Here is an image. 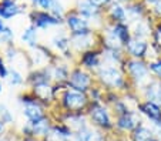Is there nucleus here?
Segmentation results:
<instances>
[{"label": "nucleus", "instance_id": "obj_1", "mask_svg": "<svg viewBox=\"0 0 161 141\" xmlns=\"http://www.w3.org/2000/svg\"><path fill=\"white\" fill-rule=\"evenodd\" d=\"M98 74H100L101 80H103L104 83L110 84V86H113V87H120L123 84L121 74H120V71L114 67H108V66L101 67L100 70H98Z\"/></svg>", "mask_w": 161, "mask_h": 141}, {"label": "nucleus", "instance_id": "obj_2", "mask_svg": "<svg viewBox=\"0 0 161 141\" xmlns=\"http://www.w3.org/2000/svg\"><path fill=\"white\" fill-rule=\"evenodd\" d=\"M64 106L70 110H80L81 107H84L86 103H87V98L84 94L79 91H67L64 94Z\"/></svg>", "mask_w": 161, "mask_h": 141}, {"label": "nucleus", "instance_id": "obj_3", "mask_svg": "<svg viewBox=\"0 0 161 141\" xmlns=\"http://www.w3.org/2000/svg\"><path fill=\"white\" fill-rule=\"evenodd\" d=\"M91 118L97 126L103 127V128H110L111 127V120H110V116L107 113V110L101 106L96 104L91 108Z\"/></svg>", "mask_w": 161, "mask_h": 141}, {"label": "nucleus", "instance_id": "obj_4", "mask_svg": "<svg viewBox=\"0 0 161 141\" xmlns=\"http://www.w3.org/2000/svg\"><path fill=\"white\" fill-rule=\"evenodd\" d=\"M73 141H104V138L100 131L90 128V127H86V128L80 130L74 134Z\"/></svg>", "mask_w": 161, "mask_h": 141}, {"label": "nucleus", "instance_id": "obj_5", "mask_svg": "<svg viewBox=\"0 0 161 141\" xmlns=\"http://www.w3.org/2000/svg\"><path fill=\"white\" fill-rule=\"evenodd\" d=\"M140 110L148 117L150 120L155 121L157 124H161V108L158 104L153 101H146L144 104L140 106Z\"/></svg>", "mask_w": 161, "mask_h": 141}, {"label": "nucleus", "instance_id": "obj_6", "mask_svg": "<svg viewBox=\"0 0 161 141\" xmlns=\"http://www.w3.org/2000/svg\"><path fill=\"white\" fill-rule=\"evenodd\" d=\"M25 116L27 117V120L30 123H37V121H42V120L44 118L42 107L34 101L27 103V106L25 107Z\"/></svg>", "mask_w": 161, "mask_h": 141}, {"label": "nucleus", "instance_id": "obj_7", "mask_svg": "<svg viewBox=\"0 0 161 141\" xmlns=\"http://www.w3.org/2000/svg\"><path fill=\"white\" fill-rule=\"evenodd\" d=\"M88 83H90V79L86 73H83L81 70H76L70 77V86L73 89L79 90V91H84L87 89Z\"/></svg>", "mask_w": 161, "mask_h": 141}, {"label": "nucleus", "instance_id": "obj_8", "mask_svg": "<svg viewBox=\"0 0 161 141\" xmlns=\"http://www.w3.org/2000/svg\"><path fill=\"white\" fill-rule=\"evenodd\" d=\"M117 127L124 131H131V130H136L138 127V118L137 116H134L133 113H127L120 116L119 121H117Z\"/></svg>", "mask_w": 161, "mask_h": 141}, {"label": "nucleus", "instance_id": "obj_9", "mask_svg": "<svg viewBox=\"0 0 161 141\" xmlns=\"http://www.w3.org/2000/svg\"><path fill=\"white\" fill-rule=\"evenodd\" d=\"M128 70H130L131 76L138 81H141L147 77V67L141 62H137V60L128 62Z\"/></svg>", "mask_w": 161, "mask_h": 141}, {"label": "nucleus", "instance_id": "obj_10", "mask_svg": "<svg viewBox=\"0 0 161 141\" xmlns=\"http://www.w3.org/2000/svg\"><path fill=\"white\" fill-rule=\"evenodd\" d=\"M128 50L130 53L134 56V57H143L147 52V43L144 40L141 39H137V40H130L128 41Z\"/></svg>", "mask_w": 161, "mask_h": 141}, {"label": "nucleus", "instance_id": "obj_11", "mask_svg": "<svg viewBox=\"0 0 161 141\" xmlns=\"http://www.w3.org/2000/svg\"><path fill=\"white\" fill-rule=\"evenodd\" d=\"M91 43H93V37H91V34L88 30L83 31V33H77L73 39V44L77 50L86 49V47L91 46Z\"/></svg>", "mask_w": 161, "mask_h": 141}, {"label": "nucleus", "instance_id": "obj_12", "mask_svg": "<svg viewBox=\"0 0 161 141\" xmlns=\"http://www.w3.org/2000/svg\"><path fill=\"white\" fill-rule=\"evenodd\" d=\"M67 24L74 33H83V31H87V22H86L83 17H79V16H70L67 19Z\"/></svg>", "mask_w": 161, "mask_h": 141}, {"label": "nucleus", "instance_id": "obj_13", "mask_svg": "<svg viewBox=\"0 0 161 141\" xmlns=\"http://www.w3.org/2000/svg\"><path fill=\"white\" fill-rule=\"evenodd\" d=\"M17 13H20V9L13 3L12 0H4L3 3L0 4V16L4 19H9L16 16Z\"/></svg>", "mask_w": 161, "mask_h": 141}, {"label": "nucleus", "instance_id": "obj_14", "mask_svg": "<svg viewBox=\"0 0 161 141\" xmlns=\"http://www.w3.org/2000/svg\"><path fill=\"white\" fill-rule=\"evenodd\" d=\"M153 140H154V134L147 127L138 126L133 131V141H153Z\"/></svg>", "mask_w": 161, "mask_h": 141}, {"label": "nucleus", "instance_id": "obj_15", "mask_svg": "<svg viewBox=\"0 0 161 141\" xmlns=\"http://www.w3.org/2000/svg\"><path fill=\"white\" fill-rule=\"evenodd\" d=\"M147 97H148V101L153 103H161V84L157 83V81H153L150 83V86L147 87V91H146Z\"/></svg>", "mask_w": 161, "mask_h": 141}, {"label": "nucleus", "instance_id": "obj_16", "mask_svg": "<svg viewBox=\"0 0 161 141\" xmlns=\"http://www.w3.org/2000/svg\"><path fill=\"white\" fill-rule=\"evenodd\" d=\"M58 23H60V20H57V17H52V16L46 14V13H37L36 14V24L40 26V27L58 24Z\"/></svg>", "mask_w": 161, "mask_h": 141}, {"label": "nucleus", "instance_id": "obj_17", "mask_svg": "<svg viewBox=\"0 0 161 141\" xmlns=\"http://www.w3.org/2000/svg\"><path fill=\"white\" fill-rule=\"evenodd\" d=\"M114 36L117 37V39L121 41V43L124 44H128V41H130V39H128V31H127V27L123 24H116L114 27H113V31H111Z\"/></svg>", "mask_w": 161, "mask_h": 141}, {"label": "nucleus", "instance_id": "obj_18", "mask_svg": "<svg viewBox=\"0 0 161 141\" xmlns=\"http://www.w3.org/2000/svg\"><path fill=\"white\" fill-rule=\"evenodd\" d=\"M34 93H36L39 97L47 100V98L50 97V94H52V90H50V87L46 83H37L36 86H34Z\"/></svg>", "mask_w": 161, "mask_h": 141}, {"label": "nucleus", "instance_id": "obj_19", "mask_svg": "<svg viewBox=\"0 0 161 141\" xmlns=\"http://www.w3.org/2000/svg\"><path fill=\"white\" fill-rule=\"evenodd\" d=\"M80 13H81V16H84V17H93V16H96V13H97V9L90 3H81L80 4Z\"/></svg>", "mask_w": 161, "mask_h": 141}, {"label": "nucleus", "instance_id": "obj_20", "mask_svg": "<svg viewBox=\"0 0 161 141\" xmlns=\"http://www.w3.org/2000/svg\"><path fill=\"white\" fill-rule=\"evenodd\" d=\"M21 39H23V41H26L29 46H34V43H36V31H34V29L29 27L27 30L23 33Z\"/></svg>", "mask_w": 161, "mask_h": 141}, {"label": "nucleus", "instance_id": "obj_21", "mask_svg": "<svg viewBox=\"0 0 161 141\" xmlns=\"http://www.w3.org/2000/svg\"><path fill=\"white\" fill-rule=\"evenodd\" d=\"M111 14L116 17V20H120V22H123L125 19V10L123 9L120 4H113V7H111Z\"/></svg>", "mask_w": 161, "mask_h": 141}, {"label": "nucleus", "instance_id": "obj_22", "mask_svg": "<svg viewBox=\"0 0 161 141\" xmlns=\"http://www.w3.org/2000/svg\"><path fill=\"white\" fill-rule=\"evenodd\" d=\"M97 54L96 53H86L84 57H83V63H84V66H87V67H94V66H97Z\"/></svg>", "mask_w": 161, "mask_h": 141}, {"label": "nucleus", "instance_id": "obj_23", "mask_svg": "<svg viewBox=\"0 0 161 141\" xmlns=\"http://www.w3.org/2000/svg\"><path fill=\"white\" fill-rule=\"evenodd\" d=\"M53 43H54V46L57 47V49L64 50V49H67V46H69V39L60 36V37H56V39L53 40Z\"/></svg>", "mask_w": 161, "mask_h": 141}, {"label": "nucleus", "instance_id": "obj_24", "mask_svg": "<svg viewBox=\"0 0 161 141\" xmlns=\"http://www.w3.org/2000/svg\"><path fill=\"white\" fill-rule=\"evenodd\" d=\"M148 26L146 24V23H138V26L136 27V36L137 37H144V36H147L148 34Z\"/></svg>", "mask_w": 161, "mask_h": 141}, {"label": "nucleus", "instance_id": "obj_25", "mask_svg": "<svg viewBox=\"0 0 161 141\" xmlns=\"http://www.w3.org/2000/svg\"><path fill=\"white\" fill-rule=\"evenodd\" d=\"M0 116H2V121H3V123H10V121H12V116H10V113L6 110L4 106H0Z\"/></svg>", "mask_w": 161, "mask_h": 141}, {"label": "nucleus", "instance_id": "obj_26", "mask_svg": "<svg viewBox=\"0 0 161 141\" xmlns=\"http://www.w3.org/2000/svg\"><path fill=\"white\" fill-rule=\"evenodd\" d=\"M150 68H151L158 77H161V60H157V62L151 63V64H150Z\"/></svg>", "mask_w": 161, "mask_h": 141}, {"label": "nucleus", "instance_id": "obj_27", "mask_svg": "<svg viewBox=\"0 0 161 141\" xmlns=\"http://www.w3.org/2000/svg\"><path fill=\"white\" fill-rule=\"evenodd\" d=\"M21 81H23V79H21V76L17 73V71L13 70L12 71V79H10V83L13 84V86H16V84H20Z\"/></svg>", "mask_w": 161, "mask_h": 141}, {"label": "nucleus", "instance_id": "obj_28", "mask_svg": "<svg viewBox=\"0 0 161 141\" xmlns=\"http://www.w3.org/2000/svg\"><path fill=\"white\" fill-rule=\"evenodd\" d=\"M54 77L58 80H63L67 77V73H66V68H60V67H56L54 68Z\"/></svg>", "mask_w": 161, "mask_h": 141}, {"label": "nucleus", "instance_id": "obj_29", "mask_svg": "<svg viewBox=\"0 0 161 141\" xmlns=\"http://www.w3.org/2000/svg\"><path fill=\"white\" fill-rule=\"evenodd\" d=\"M53 2H54V0H39V4L43 9H52Z\"/></svg>", "mask_w": 161, "mask_h": 141}, {"label": "nucleus", "instance_id": "obj_30", "mask_svg": "<svg viewBox=\"0 0 161 141\" xmlns=\"http://www.w3.org/2000/svg\"><path fill=\"white\" fill-rule=\"evenodd\" d=\"M52 9L54 10V13H56V16H61L63 14V9H61V6L60 4H57V2H53V6H52Z\"/></svg>", "mask_w": 161, "mask_h": 141}, {"label": "nucleus", "instance_id": "obj_31", "mask_svg": "<svg viewBox=\"0 0 161 141\" xmlns=\"http://www.w3.org/2000/svg\"><path fill=\"white\" fill-rule=\"evenodd\" d=\"M108 0H88V3L90 4H93L94 7H100V6H103V4H106Z\"/></svg>", "mask_w": 161, "mask_h": 141}, {"label": "nucleus", "instance_id": "obj_32", "mask_svg": "<svg viewBox=\"0 0 161 141\" xmlns=\"http://www.w3.org/2000/svg\"><path fill=\"white\" fill-rule=\"evenodd\" d=\"M7 71H6V67L3 66V63H2V58H0V77H6Z\"/></svg>", "mask_w": 161, "mask_h": 141}, {"label": "nucleus", "instance_id": "obj_33", "mask_svg": "<svg viewBox=\"0 0 161 141\" xmlns=\"http://www.w3.org/2000/svg\"><path fill=\"white\" fill-rule=\"evenodd\" d=\"M155 12H157L158 14H161V0H158L157 3H155Z\"/></svg>", "mask_w": 161, "mask_h": 141}, {"label": "nucleus", "instance_id": "obj_34", "mask_svg": "<svg viewBox=\"0 0 161 141\" xmlns=\"http://www.w3.org/2000/svg\"><path fill=\"white\" fill-rule=\"evenodd\" d=\"M3 131H4V126H3V121H0V135L3 134Z\"/></svg>", "mask_w": 161, "mask_h": 141}, {"label": "nucleus", "instance_id": "obj_35", "mask_svg": "<svg viewBox=\"0 0 161 141\" xmlns=\"http://www.w3.org/2000/svg\"><path fill=\"white\" fill-rule=\"evenodd\" d=\"M3 30H4V26H3V23H2V20H0V34L3 33Z\"/></svg>", "mask_w": 161, "mask_h": 141}, {"label": "nucleus", "instance_id": "obj_36", "mask_svg": "<svg viewBox=\"0 0 161 141\" xmlns=\"http://www.w3.org/2000/svg\"><path fill=\"white\" fill-rule=\"evenodd\" d=\"M25 141H37V140H34V138H26Z\"/></svg>", "mask_w": 161, "mask_h": 141}, {"label": "nucleus", "instance_id": "obj_37", "mask_svg": "<svg viewBox=\"0 0 161 141\" xmlns=\"http://www.w3.org/2000/svg\"><path fill=\"white\" fill-rule=\"evenodd\" d=\"M33 2H34V3H36V2H37V3H39V0H33Z\"/></svg>", "mask_w": 161, "mask_h": 141}, {"label": "nucleus", "instance_id": "obj_38", "mask_svg": "<svg viewBox=\"0 0 161 141\" xmlns=\"http://www.w3.org/2000/svg\"><path fill=\"white\" fill-rule=\"evenodd\" d=\"M153 141H158V140H153Z\"/></svg>", "mask_w": 161, "mask_h": 141}, {"label": "nucleus", "instance_id": "obj_39", "mask_svg": "<svg viewBox=\"0 0 161 141\" xmlns=\"http://www.w3.org/2000/svg\"><path fill=\"white\" fill-rule=\"evenodd\" d=\"M0 91H2V87H0Z\"/></svg>", "mask_w": 161, "mask_h": 141}, {"label": "nucleus", "instance_id": "obj_40", "mask_svg": "<svg viewBox=\"0 0 161 141\" xmlns=\"http://www.w3.org/2000/svg\"><path fill=\"white\" fill-rule=\"evenodd\" d=\"M121 2H124V0H121Z\"/></svg>", "mask_w": 161, "mask_h": 141}]
</instances>
